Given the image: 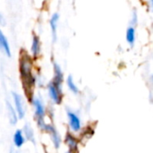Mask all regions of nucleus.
<instances>
[{
  "mask_svg": "<svg viewBox=\"0 0 153 153\" xmlns=\"http://www.w3.org/2000/svg\"><path fill=\"white\" fill-rule=\"evenodd\" d=\"M32 62L29 56H22L20 59V72L24 80H30L31 76Z\"/></svg>",
  "mask_w": 153,
  "mask_h": 153,
  "instance_id": "nucleus-1",
  "label": "nucleus"
},
{
  "mask_svg": "<svg viewBox=\"0 0 153 153\" xmlns=\"http://www.w3.org/2000/svg\"><path fill=\"white\" fill-rule=\"evenodd\" d=\"M32 103H33V106L35 108V115H36V117L38 119L39 126L43 129L44 126H45V125H46L43 122V117H44V115H45L44 106H43L42 102L39 99H34L32 100Z\"/></svg>",
  "mask_w": 153,
  "mask_h": 153,
  "instance_id": "nucleus-2",
  "label": "nucleus"
},
{
  "mask_svg": "<svg viewBox=\"0 0 153 153\" xmlns=\"http://www.w3.org/2000/svg\"><path fill=\"white\" fill-rule=\"evenodd\" d=\"M13 98L14 100L18 117L22 119L24 117V115H25V104H24L23 99L20 94H18L16 92H13Z\"/></svg>",
  "mask_w": 153,
  "mask_h": 153,
  "instance_id": "nucleus-3",
  "label": "nucleus"
},
{
  "mask_svg": "<svg viewBox=\"0 0 153 153\" xmlns=\"http://www.w3.org/2000/svg\"><path fill=\"white\" fill-rule=\"evenodd\" d=\"M48 94H49L51 100L55 103L60 104L61 100H62V89H60L57 86H56L53 82H51L48 84Z\"/></svg>",
  "mask_w": 153,
  "mask_h": 153,
  "instance_id": "nucleus-4",
  "label": "nucleus"
},
{
  "mask_svg": "<svg viewBox=\"0 0 153 153\" xmlns=\"http://www.w3.org/2000/svg\"><path fill=\"white\" fill-rule=\"evenodd\" d=\"M43 129L49 133V134L51 135V140L54 143V146L56 149H58L61 144V138H60V135L57 133V131L55 129V127L52 126H49V125H45Z\"/></svg>",
  "mask_w": 153,
  "mask_h": 153,
  "instance_id": "nucleus-5",
  "label": "nucleus"
},
{
  "mask_svg": "<svg viewBox=\"0 0 153 153\" xmlns=\"http://www.w3.org/2000/svg\"><path fill=\"white\" fill-rule=\"evenodd\" d=\"M67 116H68V118H69V125H70L72 130L74 131V132L79 131L81 129V120L77 117V115L74 114V112L68 111Z\"/></svg>",
  "mask_w": 153,
  "mask_h": 153,
  "instance_id": "nucleus-6",
  "label": "nucleus"
},
{
  "mask_svg": "<svg viewBox=\"0 0 153 153\" xmlns=\"http://www.w3.org/2000/svg\"><path fill=\"white\" fill-rule=\"evenodd\" d=\"M54 71H55V77H54L53 82L56 86L62 89V82L64 80V75H63V72L61 70V67L56 63L54 64Z\"/></svg>",
  "mask_w": 153,
  "mask_h": 153,
  "instance_id": "nucleus-7",
  "label": "nucleus"
},
{
  "mask_svg": "<svg viewBox=\"0 0 153 153\" xmlns=\"http://www.w3.org/2000/svg\"><path fill=\"white\" fill-rule=\"evenodd\" d=\"M6 109H7V114H8V118L9 121L12 125H15L17 123V115L15 110L13 109V106L9 101H6Z\"/></svg>",
  "mask_w": 153,
  "mask_h": 153,
  "instance_id": "nucleus-8",
  "label": "nucleus"
},
{
  "mask_svg": "<svg viewBox=\"0 0 153 153\" xmlns=\"http://www.w3.org/2000/svg\"><path fill=\"white\" fill-rule=\"evenodd\" d=\"M0 48L3 49L8 56H11L10 46L8 44V41L5 38V36L4 35V33L1 30H0Z\"/></svg>",
  "mask_w": 153,
  "mask_h": 153,
  "instance_id": "nucleus-9",
  "label": "nucleus"
},
{
  "mask_svg": "<svg viewBox=\"0 0 153 153\" xmlns=\"http://www.w3.org/2000/svg\"><path fill=\"white\" fill-rule=\"evenodd\" d=\"M65 143H66V144L68 145L69 149L72 152L77 151V148H78V141H77V139L74 135H72L70 134H66V137H65Z\"/></svg>",
  "mask_w": 153,
  "mask_h": 153,
  "instance_id": "nucleus-10",
  "label": "nucleus"
},
{
  "mask_svg": "<svg viewBox=\"0 0 153 153\" xmlns=\"http://www.w3.org/2000/svg\"><path fill=\"white\" fill-rule=\"evenodd\" d=\"M58 20H59V14L58 13H54L50 19V27H51V30H52V35H53V39L54 40H56V28H57V23H58Z\"/></svg>",
  "mask_w": 153,
  "mask_h": 153,
  "instance_id": "nucleus-11",
  "label": "nucleus"
},
{
  "mask_svg": "<svg viewBox=\"0 0 153 153\" xmlns=\"http://www.w3.org/2000/svg\"><path fill=\"white\" fill-rule=\"evenodd\" d=\"M31 52L34 56H37L40 52V41L38 36L34 35L31 44Z\"/></svg>",
  "mask_w": 153,
  "mask_h": 153,
  "instance_id": "nucleus-12",
  "label": "nucleus"
},
{
  "mask_svg": "<svg viewBox=\"0 0 153 153\" xmlns=\"http://www.w3.org/2000/svg\"><path fill=\"white\" fill-rule=\"evenodd\" d=\"M13 143L16 147H21L24 143V138L22 135V131L17 130L13 135Z\"/></svg>",
  "mask_w": 153,
  "mask_h": 153,
  "instance_id": "nucleus-13",
  "label": "nucleus"
},
{
  "mask_svg": "<svg viewBox=\"0 0 153 153\" xmlns=\"http://www.w3.org/2000/svg\"><path fill=\"white\" fill-rule=\"evenodd\" d=\"M23 133L27 138L28 141H30L31 143H35V141H34V133H33V129L31 128V126L28 124H26L24 126V128H23Z\"/></svg>",
  "mask_w": 153,
  "mask_h": 153,
  "instance_id": "nucleus-14",
  "label": "nucleus"
},
{
  "mask_svg": "<svg viewBox=\"0 0 153 153\" xmlns=\"http://www.w3.org/2000/svg\"><path fill=\"white\" fill-rule=\"evenodd\" d=\"M126 40L128 41V43L133 46L135 40V30L134 28V26H130L127 30H126Z\"/></svg>",
  "mask_w": 153,
  "mask_h": 153,
  "instance_id": "nucleus-15",
  "label": "nucleus"
},
{
  "mask_svg": "<svg viewBox=\"0 0 153 153\" xmlns=\"http://www.w3.org/2000/svg\"><path fill=\"white\" fill-rule=\"evenodd\" d=\"M66 83H67V86H68V88L71 90V91H73L74 93H78V91H79V90H78V88H77V86H76V84L74 83V80H73V77L71 76V75H69L68 76V78H67V81H66Z\"/></svg>",
  "mask_w": 153,
  "mask_h": 153,
  "instance_id": "nucleus-16",
  "label": "nucleus"
},
{
  "mask_svg": "<svg viewBox=\"0 0 153 153\" xmlns=\"http://www.w3.org/2000/svg\"><path fill=\"white\" fill-rule=\"evenodd\" d=\"M0 24L1 25H5V19H4V14H2L1 13H0Z\"/></svg>",
  "mask_w": 153,
  "mask_h": 153,
  "instance_id": "nucleus-17",
  "label": "nucleus"
},
{
  "mask_svg": "<svg viewBox=\"0 0 153 153\" xmlns=\"http://www.w3.org/2000/svg\"><path fill=\"white\" fill-rule=\"evenodd\" d=\"M10 153H17V152H15V150H13V149H12V150H11V152H10Z\"/></svg>",
  "mask_w": 153,
  "mask_h": 153,
  "instance_id": "nucleus-18",
  "label": "nucleus"
},
{
  "mask_svg": "<svg viewBox=\"0 0 153 153\" xmlns=\"http://www.w3.org/2000/svg\"><path fill=\"white\" fill-rule=\"evenodd\" d=\"M152 82H153V75L152 76Z\"/></svg>",
  "mask_w": 153,
  "mask_h": 153,
  "instance_id": "nucleus-19",
  "label": "nucleus"
},
{
  "mask_svg": "<svg viewBox=\"0 0 153 153\" xmlns=\"http://www.w3.org/2000/svg\"><path fill=\"white\" fill-rule=\"evenodd\" d=\"M152 8H153V1H152Z\"/></svg>",
  "mask_w": 153,
  "mask_h": 153,
  "instance_id": "nucleus-20",
  "label": "nucleus"
},
{
  "mask_svg": "<svg viewBox=\"0 0 153 153\" xmlns=\"http://www.w3.org/2000/svg\"><path fill=\"white\" fill-rule=\"evenodd\" d=\"M67 153H72V152H67Z\"/></svg>",
  "mask_w": 153,
  "mask_h": 153,
  "instance_id": "nucleus-21",
  "label": "nucleus"
}]
</instances>
